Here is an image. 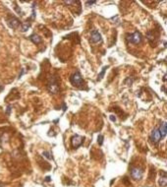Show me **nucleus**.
<instances>
[{"mask_svg": "<svg viewBox=\"0 0 167 187\" xmlns=\"http://www.w3.org/2000/svg\"><path fill=\"white\" fill-rule=\"evenodd\" d=\"M70 82L74 87H77V88H83L84 84H85V82L83 80V77L81 76V73L79 71L75 72L72 76H71Z\"/></svg>", "mask_w": 167, "mask_h": 187, "instance_id": "nucleus-1", "label": "nucleus"}, {"mask_svg": "<svg viewBox=\"0 0 167 187\" xmlns=\"http://www.w3.org/2000/svg\"><path fill=\"white\" fill-rule=\"evenodd\" d=\"M127 40L130 41L131 43H134V44H139L141 41V35L140 32L136 31L135 33H133L130 36H128Z\"/></svg>", "mask_w": 167, "mask_h": 187, "instance_id": "nucleus-2", "label": "nucleus"}, {"mask_svg": "<svg viewBox=\"0 0 167 187\" xmlns=\"http://www.w3.org/2000/svg\"><path fill=\"white\" fill-rule=\"evenodd\" d=\"M162 139V137L159 133V130H158V128H154V129L152 131V134H150V140H152V142L153 144L157 145L158 143L160 142V140Z\"/></svg>", "mask_w": 167, "mask_h": 187, "instance_id": "nucleus-3", "label": "nucleus"}, {"mask_svg": "<svg viewBox=\"0 0 167 187\" xmlns=\"http://www.w3.org/2000/svg\"><path fill=\"white\" fill-rule=\"evenodd\" d=\"M83 142H84V138L80 135H75V136L72 137V138H71V144H72V146L75 149L80 147L81 145L83 144Z\"/></svg>", "mask_w": 167, "mask_h": 187, "instance_id": "nucleus-4", "label": "nucleus"}, {"mask_svg": "<svg viewBox=\"0 0 167 187\" xmlns=\"http://www.w3.org/2000/svg\"><path fill=\"white\" fill-rule=\"evenodd\" d=\"M131 175L135 180H140L143 177V170L140 168H133L131 170Z\"/></svg>", "mask_w": 167, "mask_h": 187, "instance_id": "nucleus-5", "label": "nucleus"}, {"mask_svg": "<svg viewBox=\"0 0 167 187\" xmlns=\"http://www.w3.org/2000/svg\"><path fill=\"white\" fill-rule=\"evenodd\" d=\"M47 90H48V92L50 94H53V95H55L57 94L58 92H59V86L57 85V83L55 82H51V83H49V84L47 85Z\"/></svg>", "mask_w": 167, "mask_h": 187, "instance_id": "nucleus-6", "label": "nucleus"}, {"mask_svg": "<svg viewBox=\"0 0 167 187\" xmlns=\"http://www.w3.org/2000/svg\"><path fill=\"white\" fill-rule=\"evenodd\" d=\"M7 23L12 29H17L20 25L19 20L17 19L16 17H14V16H10V17L7 19Z\"/></svg>", "mask_w": 167, "mask_h": 187, "instance_id": "nucleus-7", "label": "nucleus"}, {"mask_svg": "<svg viewBox=\"0 0 167 187\" xmlns=\"http://www.w3.org/2000/svg\"><path fill=\"white\" fill-rule=\"evenodd\" d=\"M90 40H91V41H93V43H100V41L102 40V39H101V35H100L97 31H93V32H91Z\"/></svg>", "mask_w": 167, "mask_h": 187, "instance_id": "nucleus-8", "label": "nucleus"}, {"mask_svg": "<svg viewBox=\"0 0 167 187\" xmlns=\"http://www.w3.org/2000/svg\"><path fill=\"white\" fill-rule=\"evenodd\" d=\"M159 185L161 187H166L167 185V178H166V172L162 171L160 173V178H159Z\"/></svg>", "mask_w": 167, "mask_h": 187, "instance_id": "nucleus-9", "label": "nucleus"}, {"mask_svg": "<svg viewBox=\"0 0 167 187\" xmlns=\"http://www.w3.org/2000/svg\"><path fill=\"white\" fill-rule=\"evenodd\" d=\"M29 39H30L32 41V43H36V44H39V43H41V41H43V39H41V37L39 35H36V34H33V35L30 36Z\"/></svg>", "mask_w": 167, "mask_h": 187, "instance_id": "nucleus-10", "label": "nucleus"}, {"mask_svg": "<svg viewBox=\"0 0 167 187\" xmlns=\"http://www.w3.org/2000/svg\"><path fill=\"white\" fill-rule=\"evenodd\" d=\"M158 130H159V133H160V135H161V137L162 138H164V137L166 136V134H167V129H166V123L165 122H163L160 125V127L158 128Z\"/></svg>", "mask_w": 167, "mask_h": 187, "instance_id": "nucleus-11", "label": "nucleus"}, {"mask_svg": "<svg viewBox=\"0 0 167 187\" xmlns=\"http://www.w3.org/2000/svg\"><path fill=\"white\" fill-rule=\"evenodd\" d=\"M31 27V24L28 23V22H25L22 24V32H27L28 29H30Z\"/></svg>", "mask_w": 167, "mask_h": 187, "instance_id": "nucleus-12", "label": "nucleus"}, {"mask_svg": "<svg viewBox=\"0 0 167 187\" xmlns=\"http://www.w3.org/2000/svg\"><path fill=\"white\" fill-rule=\"evenodd\" d=\"M108 68V66H105V67H103L102 68V71L99 73V75H98V78H97V80L98 81H100L101 80V79L103 78V75H104V73H105V71H106V69Z\"/></svg>", "mask_w": 167, "mask_h": 187, "instance_id": "nucleus-13", "label": "nucleus"}, {"mask_svg": "<svg viewBox=\"0 0 167 187\" xmlns=\"http://www.w3.org/2000/svg\"><path fill=\"white\" fill-rule=\"evenodd\" d=\"M97 142H98L99 145H102V143H103V136H102V135H98V137H97Z\"/></svg>", "mask_w": 167, "mask_h": 187, "instance_id": "nucleus-14", "label": "nucleus"}, {"mask_svg": "<svg viewBox=\"0 0 167 187\" xmlns=\"http://www.w3.org/2000/svg\"><path fill=\"white\" fill-rule=\"evenodd\" d=\"M43 156L46 157L47 159H52V156L50 155V153H49V152H43Z\"/></svg>", "mask_w": 167, "mask_h": 187, "instance_id": "nucleus-15", "label": "nucleus"}, {"mask_svg": "<svg viewBox=\"0 0 167 187\" xmlns=\"http://www.w3.org/2000/svg\"><path fill=\"white\" fill-rule=\"evenodd\" d=\"M110 120H111V121H116V117H115V116L114 115H110Z\"/></svg>", "mask_w": 167, "mask_h": 187, "instance_id": "nucleus-16", "label": "nucleus"}, {"mask_svg": "<svg viewBox=\"0 0 167 187\" xmlns=\"http://www.w3.org/2000/svg\"><path fill=\"white\" fill-rule=\"evenodd\" d=\"M95 3H97V1H87V5H93V4H95Z\"/></svg>", "mask_w": 167, "mask_h": 187, "instance_id": "nucleus-17", "label": "nucleus"}, {"mask_svg": "<svg viewBox=\"0 0 167 187\" xmlns=\"http://www.w3.org/2000/svg\"><path fill=\"white\" fill-rule=\"evenodd\" d=\"M49 180H50V177L47 176V177H46V181H49Z\"/></svg>", "mask_w": 167, "mask_h": 187, "instance_id": "nucleus-18", "label": "nucleus"}, {"mask_svg": "<svg viewBox=\"0 0 167 187\" xmlns=\"http://www.w3.org/2000/svg\"><path fill=\"white\" fill-rule=\"evenodd\" d=\"M3 90V87L1 86V85H0V91H2Z\"/></svg>", "mask_w": 167, "mask_h": 187, "instance_id": "nucleus-19", "label": "nucleus"}]
</instances>
